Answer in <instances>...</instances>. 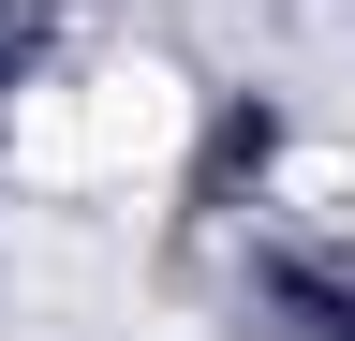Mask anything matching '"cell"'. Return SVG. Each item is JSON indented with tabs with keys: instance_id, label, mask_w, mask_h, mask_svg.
I'll return each mask as SVG.
<instances>
[{
	"instance_id": "cell-1",
	"label": "cell",
	"mask_w": 355,
	"mask_h": 341,
	"mask_svg": "<svg viewBox=\"0 0 355 341\" xmlns=\"http://www.w3.org/2000/svg\"><path fill=\"white\" fill-rule=\"evenodd\" d=\"M193 149V74L178 60H104L89 74V178H163Z\"/></svg>"
}]
</instances>
